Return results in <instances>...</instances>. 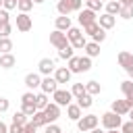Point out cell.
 <instances>
[{"mask_svg": "<svg viewBox=\"0 0 133 133\" xmlns=\"http://www.w3.org/2000/svg\"><path fill=\"white\" fill-rule=\"evenodd\" d=\"M66 37H69V42H71V46L75 48V50H81V48H85V33L79 29V27H71L69 31H66Z\"/></svg>", "mask_w": 133, "mask_h": 133, "instance_id": "6da1fadb", "label": "cell"}, {"mask_svg": "<svg viewBox=\"0 0 133 133\" xmlns=\"http://www.w3.org/2000/svg\"><path fill=\"white\" fill-rule=\"evenodd\" d=\"M81 4H83V0H58L56 10L60 15H71V12H79Z\"/></svg>", "mask_w": 133, "mask_h": 133, "instance_id": "7a4b0ae2", "label": "cell"}, {"mask_svg": "<svg viewBox=\"0 0 133 133\" xmlns=\"http://www.w3.org/2000/svg\"><path fill=\"white\" fill-rule=\"evenodd\" d=\"M102 125H104V129H106V131H108V129H121L123 118H121V114H116V112L108 110V112H104V114H102Z\"/></svg>", "mask_w": 133, "mask_h": 133, "instance_id": "3957f363", "label": "cell"}, {"mask_svg": "<svg viewBox=\"0 0 133 133\" xmlns=\"http://www.w3.org/2000/svg\"><path fill=\"white\" fill-rule=\"evenodd\" d=\"M50 44H52L56 50H62V48H66L71 42H69V37H66V31L54 29V31L50 33Z\"/></svg>", "mask_w": 133, "mask_h": 133, "instance_id": "277c9868", "label": "cell"}, {"mask_svg": "<svg viewBox=\"0 0 133 133\" xmlns=\"http://www.w3.org/2000/svg\"><path fill=\"white\" fill-rule=\"evenodd\" d=\"M98 123H100V118H98L96 114H85V116H81V118L77 121V129L85 133V131L96 129V127H98Z\"/></svg>", "mask_w": 133, "mask_h": 133, "instance_id": "5b68a950", "label": "cell"}, {"mask_svg": "<svg viewBox=\"0 0 133 133\" xmlns=\"http://www.w3.org/2000/svg\"><path fill=\"white\" fill-rule=\"evenodd\" d=\"M77 21H79V25H81V27H87V25L96 23V21H98V17H96V10H91V8H83V10H79V17H77Z\"/></svg>", "mask_w": 133, "mask_h": 133, "instance_id": "8992f818", "label": "cell"}, {"mask_svg": "<svg viewBox=\"0 0 133 133\" xmlns=\"http://www.w3.org/2000/svg\"><path fill=\"white\" fill-rule=\"evenodd\" d=\"M31 27H33L31 17H29L27 12H19V15H17V29H19L21 33H27Z\"/></svg>", "mask_w": 133, "mask_h": 133, "instance_id": "52a82bcc", "label": "cell"}, {"mask_svg": "<svg viewBox=\"0 0 133 133\" xmlns=\"http://www.w3.org/2000/svg\"><path fill=\"white\" fill-rule=\"evenodd\" d=\"M52 98H54V102H56L58 106H69L71 100H73V94H71L69 89H56V91L52 94Z\"/></svg>", "mask_w": 133, "mask_h": 133, "instance_id": "ba28073f", "label": "cell"}, {"mask_svg": "<svg viewBox=\"0 0 133 133\" xmlns=\"http://www.w3.org/2000/svg\"><path fill=\"white\" fill-rule=\"evenodd\" d=\"M39 87H42V91H44V94H54V91L58 89V81H56L54 77L46 75V77L42 79V85H39Z\"/></svg>", "mask_w": 133, "mask_h": 133, "instance_id": "9c48e42d", "label": "cell"}, {"mask_svg": "<svg viewBox=\"0 0 133 133\" xmlns=\"http://www.w3.org/2000/svg\"><path fill=\"white\" fill-rule=\"evenodd\" d=\"M110 110H112V112H116V114H121V116H125V114H129L131 104H129L127 100H114V102H112V106H110Z\"/></svg>", "mask_w": 133, "mask_h": 133, "instance_id": "30bf717a", "label": "cell"}, {"mask_svg": "<svg viewBox=\"0 0 133 133\" xmlns=\"http://www.w3.org/2000/svg\"><path fill=\"white\" fill-rule=\"evenodd\" d=\"M44 112H46V118H48V125H50V123H54V121L60 116V106H58L56 102H50V104L44 108Z\"/></svg>", "mask_w": 133, "mask_h": 133, "instance_id": "8fae6325", "label": "cell"}, {"mask_svg": "<svg viewBox=\"0 0 133 133\" xmlns=\"http://www.w3.org/2000/svg\"><path fill=\"white\" fill-rule=\"evenodd\" d=\"M71 69L69 66H58L56 71H54V79L58 81V83H69L71 81Z\"/></svg>", "mask_w": 133, "mask_h": 133, "instance_id": "7c38bea8", "label": "cell"}, {"mask_svg": "<svg viewBox=\"0 0 133 133\" xmlns=\"http://www.w3.org/2000/svg\"><path fill=\"white\" fill-rule=\"evenodd\" d=\"M118 64H121L125 71H131V69H133V54L127 52V50L118 52Z\"/></svg>", "mask_w": 133, "mask_h": 133, "instance_id": "4fadbf2b", "label": "cell"}, {"mask_svg": "<svg viewBox=\"0 0 133 133\" xmlns=\"http://www.w3.org/2000/svg\"><path fill=\"white\" fill-rule=\"evenodd\" d=\"M37 69H39V73H42V75H52V73L56 71V66H54V60H52V58H42V60H39V64H37Z\"/></svg>", "mask_w": 133, "mask_h": 133, "instance_id": "5bb4252c", "label": "cell"}, {"mask_svg": "<svg viewBox=\"0 0 133 133\" xmlns=\"http://www.w3.org/2000/svg\"><path fill=\"white\" fill-rule=\"evenodd\" d=\"M42 85V77L37 75V73H27L25 75V87L27 89H35V87H39Z\"/></svg>", "mask_w": 133, "mask_h": 133, "instance_id": "9a60e30c", "label": "cell"}, {"mask_svg": "<svg viewBox=\"0 0 133 133\" xmlns=\"http://www.w3.org/2000/svg\"><path fill=\"white\" fill-rule=\"evenodd\" d=\"M121 91L125 94V100L131 104V108H133V81L131 79H127V81H123L121 83Z\"/></svg>", "mask_w": 133, "mask_h": 133, "instance_id": "2e32d148", "label": "cell"}, {"mask_svg": "<svg viewBox=\"0 0 133 133\" xmlns=\"http://www.w3.org/2000/svg\"><path fill=\"white\" fill-rule=\"evenodd\" d=\"M98 23H100V27H102V29H112V27H114V23H116V19H114V15L104 12L102 17H98Z\"/></svg>", "mask_w": 133, "mask_h": 133, "instance_id": "e0dca14e", "label": "cell"}, {"mask_svg": "<svg viewBox=\"0 0 133 133\" xmlns=\"http://www.w3.org/2000/svg\"><path fill=\"white\" fill-rule=\"evenodd\" d=\"M81 110H83V108H81L79 104H73V102H71V104L66 106V116H69L71 121H79V118H81Z\"/></svg>", "mask_w": 133, "mask_h": 133, "instance_id": "ac0fdd59", "label": "cell"}, {"mask_svg": "<svg viewBox=\"0 0 133 133\" xmlns=\"http://www.w3.org/2000/svg\"><path fill=\"white\" fill-rule=\"evenodd\" d=\"M73 25H71V17L69 15H60V17H56V29H60V31H69Z\"/></svg>", "mask_w": 133, "mask_h": 133, "instance_id": "d6986e66", "label": "cell"}, {"mask_svg": "<svg viewBox=\"0 0 133 133\" xmlns=\"http://www.w3.org/2000/svg\"><path fill=\"white\" fill-rule=\"evenodd\" d=\"M83 50H85V54H87L89 58H96V56H100V44H98V42H87Z\"/></svg>", "mask_w": 133, "mask_h": 133, "instance_id": "ffe728a7", "label": "cell"}, {"mask_svg": "<svg viewBox=\"0 0 133 133\" xmlns=\"http://www.w3.org/2000/svg\"><path fill=\"white\" fill-rule=\"evenodd\" d=\"M15 64H17V58H15L10 52H6V54L0 56V66H2V69H12Z\"/></svg>", "mask_w": 133, "mask_h": 133, "instance_id": "44dd1931", "label": "cell"}, {"mask_svg": "<svg viewBox=\"0 0 133 133\" xmlns=\"http://www.w3.org/2000/svg\"><path fill=\"white\" fill-rule=\"evenodd\" d=\"M31 123L35 125V127H46L48 125V118H46V112L44 110H37L33 116H31Z\"/></svg>", "mask_w": 133, "mask_h": 133, "instance_id": "7402d4cb", "label": "cell"}, {"mask_svg": "<svg viewBox=\"0 0 133 133\" xmlns=\"http://www.w3.org/2000/svg\"><path fill=\"white\" fill-rule=\"evenodd\" d=\"M121 8H123V4L116 2V0H108V2H106V12H108V15H114V17H116V15L121 12Z\"/></svg>", "mask_w": 133, "mask_h": 133, "instance_id": "603a6c76", "label": "cell"}, {"mask_svg": "<svg viewBox=\"0 0 133 133\" xmlns=\"http://www.w3.org/2000/svg\"><path fill=\"white\" fill-rule=\"evenodd\" d=\"M48 104H50L48 94H44V91H42V94H37V96H35V106H37V110H44Z\"/></svg>", "mask_w": 133, "mask_h": 133, "instance_id": "cb8c5ba5", "label": "cell"}, {"mask_svg": "<svg viewBox=\"0 0 133 133\" xmlns=\"http://www.w3.org/2000/svg\"><path fill=\"white\" fill-rule=\"evenodd\" d=\"M79 69H81V73H87L91 69V58L87 54L85 56H79Z\"/></svg>", "mask_w": 133, "mask_h": 133, "instance_id": "d4e9b609", "label": "cell"}, {"mask_svg": "<svg viewBox=\"0 0 133 133\" xmlns=\"http://www.w3.org/2000/svg\"><path fill=\"white\" fill-rule=\"evenodd\" d=\"M100 89H102V87H100V83H98V81H87V83H85V91H87L89 96L100 94Z\"/></svg>", "mask_w": 133, "mask_h": 133, "instance_id": "484cf974", "label": "cell"}, {"mask_svg": "<svg viewBox=\"0 0 133 133\" xmlns=\"http://www.w3.org/2000/svg\"><path fill=\"white\" fill-rule=\"evenodd\" d=\"M77 104H79L81 108H91L94 100H91V96H89V94H83V96H79V98H77Z\"/></svg>", "mask_w": 133, "mask_h": 133, "instance_id": "4316f807", "label": "cell"}, {"mask_svg": "<svg viewBox=\"0 0 133 133\" xmlns=\"http://www.w3.org/2000/svg\"><path fill=\"white\" fill-rule=\"evenodd\" d=\"M12 123H17V125H27V123H29V116H27L23 110H19V112L12 114Z\"/></svg>", "mask_w": 133, "mask_h": 133, "instance_id": "83f0119b", "label": "cell"}, {"mask_svg": "<svg viewBox=\"0 0 133 133\" xmlns=\"http://www.w3.org/2000/svg\"><path fill=\"white\" fill-rule=\"evenodd\" d=\"M71 94H73V98H79V96H83V94H87V91H85V85H83V83H73Z\"/></svg>", "mask_w": 133, "mask_h": 133, "instance_id": "f1b7e54d", "label": "cell"}, {"mask_svg": "<svg viewBox=\"0 0 133 133\" xmlns=\"http://www.w3.org/2000/svg\"><path fill=\"white\" fill-rule=\"evenodd\" d=\"M33 0H19V4H17V8L21 10V12H29L31 8H33Z\"/></svg>", "mask_w": 133, "mask_h": 133, "instance_id": "f546056e", "label": "cell"}, {"mask_svg": "<svg viewBox=\"0 0 133 133\" xmlns=\"http://www.w3.org/2000/svg\"><path fill=\"white\" fill-rule=\"evenodd\" d=\"M73 50H75V48H73V46L69 44L66 48H62V50H58V56H60L62 60H69L71 56H75V54H73Z\"/></svg>", "mask_w": 133, "mask_h": 133, "instance_id": "4dcf8cb0", "label": "cell"}, {"mask_svg": "<svg viewBox=\"0 0 133 133\" xmlns=\"http://www.w3.org/2000/svg\"><path fill=\"white\" fill-rule=\"evenodd\" d=\"M10 50H12V42H10L8 37H0V52L6 54V52H10Z\"/></svg>", "mask_w": 133, "mask_h": 133, "instance_id": "1f68e13d", "label": "cell"}, {"mask_svg": "<svg viewBox=\"0 0 133 133\" xmlns=\"http://www.w3.org/2000/svg\"><path fill=\"white\" fill-rule=\"evenodd\" d=\"M69 69H71V73H81V69H79V56H71L69 58Z\"/></svg>", "mask_w": 133, "mask_h": 133, "instance_id": "d6a6232c", "label": "cell"}, {"mask_svg": "<svg viewBox=\"0 0 133 133\" xmlns=\"http://www.w3.org/2000/svg\"><path fill=\"white\" fill-rule=\"evenodd\" d=\"M21 104H35V94L29 89V91H25L23 96H21Z\"/></svg>", "mask_w": 133, "mask_h": 133, "instance_id": "836d02e7", "label": "cell"}, {"mask_svg": "<svg viewBox=\"0 0 133 133\" xmlns=\"http://www.w3.org/2000/svg\"><path fill=\"white\" fill-rule=\"evenodd\" d=\"M21 110H23V112L31 118V116L37 112V106H35V104H21Z\"/></svg>", "mask_w": 133, "mask_h": 133, "instance_id": "e575fe53", "label": "cell"}, {"mask_svg": "<svg viewBox=\"0 0 133 133\" xmlns=\"http://www.w3.org/2000/svg\"><path fill=\"white\" fill-rule=\"evenodd\" d=\"M118 17H121V19H125V21L133 19V6H123V8H121V12H118Z\"/></svg>", "mask_w": 133, "mask_h": 133, "instance_id": "d590c367", "label": "cell"}, {"mask_svg": "<svg viewBox=\"0 0 133 133\" xmlns=\"http://www.w3.org/2000/svg\"><path fill=\"white\" fill-rule=\"evenodd\" d=\"M102 27H100V23L96 21V23H91V25H87V27H83V33H87V35H94V33H98Z\"/></svg>", "mask_w": 133, "mask_h": 133, "instance_id": "8d00e7d4", "label": "cell"}, {"mask_svg": "<svg viewBox=\"0 0 133 133\" xmlns=\"http://www.w3.org/2000/svg\"><path fill=\"white\" fill-rule=\"evenodd\" d=\"M10 33H12V25H10V23L0 25V37H8Z\"/></svg>", "mask_w": 133, "mask_h": 133, "instance_id": "74e56055", "label": "cell"}, {"mask_svg": "<svg viewBox=\"0 0 133 133\" xmlns=\"http://www.w3.org/2000/svg\"><path fill=\"white\" fill-rule=\"evenodd\" d=\"M91 39H94V42H98V44H102V42L106 39V29H100L98 33H94V35H91Z\"/></svg>", "mask_w": 133, "mask_h": 133, "instance_id": "f35d334b", "label": "cell"}, {"mask_svg": "<svg viewBox=\"0 0 133 133\" xmlns=\"http://www.w3.org/2000/svg\"><path fill=\"white\" fill-rule=\"evenodd\" d=\"M85 4H87V8H91V10H96V12L102 8V0H87Z\"/></svg>", "mask_w": 133, "mask_h": 133, "instance_id": "ab89813d", "label": "cell"}, {"mask_svg": "<svg viewBox=\"0 0 133 133\" xmlns=\"http://www.w3.org/2000/svg\"><path fill=\"white\" fill-rule=\"evenodd\" d=\"M4 23H10V17H8L6 8H0V25H4Z\"/></svg>", "mask_w": 133, "mask_h": 133, "instance_id": "60d3db41", "label": "cell"}, {"mask_svg": "<svg viewBox=\"0 0 133 133\" xmlns=\"http://www.w3.org/2000/svg\"><path fill=\"white\" fill-rule=\"evenodd\" d=\"M17 4H19V0H4L2 8H6V10H12V8H17Z\"/></svg>", "mask_w": 133, "mask_h": 133, "instance_id": "b9f144b4", "label": "cell"}, {"mask_svg": "<svg viewBox=\"0 0 133 133\" xmlns=\"http://www.w3.org/2000/svg\"><path fill=\"white\" fill-rule=\"evenodd\" d=\"M121 131H123V133H133V121L123 123V125H121Z\"/></svg>", "mask_w": 133, "mask_h": 133, "instance_id": "7bdbcfd3", "label": "cell"}, {"mask_svg": "<svg viewBox=\"0 0 133 133\" xmlns=\"http://www.w3.org/2000/svg\"><path fill=\"white\" fill-rule=\"evenodd\" d=\"M46 133H62V131H60V127H58V125L50 123V125H46Z\"/></svg>", "mask_w": 133, "mask_h": 133, "instance_id": "ee69618b", "label": "cell"}, {"mask_svg": "<svg viewBox=\"0 0 133 133\" xmlns=\"http://www.w3.org/2000/svg\"><path fill=\"white\" fill-rule=\"evenodd\" d=\"M35 129H37V127H35V125L29 121L27 125H23V131H21V133H35Z\"/></svg>", "mask_w": 133, "mask_h": 133, "instance_id": "f6af8a7d", "label": "cell"}, {"mask_svg": "<svg viewBox=\"0 0 133 133\" xmlns=\"http://www.w3.org/2000/svg\"><path fill=\"white\" fill-rule=\"evenodd\" d=\"M23 131V125H17V123H12L10 127H8V133H21Z\"/></svg>", "mask_w": 133, "mask_h": 133, "instance_id": "bcb514c9", "label": "cell"}, {"mask_svg": "<svg viewBox=\"0 0 133 133\" xmlns=\"http://www.w3.org/2000/svg\"><path fill=\"white\" fill-rule=\"evenodd\" d=\"M6 110H8V100L6 98H0V114L6 112Z\"/></svg>", "mask_w": 133, "mask_h": 133, "instance_id": "7dc6e473", "label": "cell"}, {"mask_svg": "<svg viewBox=\"0 0 133 133\" xmlns=\"http://www.w3.org/2000/svg\"><path fill=\"white\" fill-rule=\"evenodd\" d=\"M0 133H8V125L0 121Z\"/></svg>", "mask_w": 133, "mask_h": 133, "instance_id": "c3c4849f", "label": "cell"}, {"mask_svg": "<svg viewBox=\"0 0 133 133\" xmlns=\"http://www.w3.org/2000/svg\"><path fill=\"white\" fill-rule=\"evenodd\" d=\"M89 133H106V131H102V129H100V127H96V129H91V131H89Z\"/></svg>", "mask_w": 133, "mask_h": 133, "instance_id": "681fc988", "label": "cell"}, {"mask_svg": "<svg viewBox=\"0 0 133 133\" xmlns=\"http://www.w3.org/2000/svg\"><path fill=\"white\" fill-rule=\"evenodd\" d=\"M106 133H123V131H118V129H108Z\"/></svg>", "mask_w": 133, "mask_h": 133, "instance_id": "f907efd6", "label": "cell"}, {"mask_svg": "<svg viewBox=\"0 0 133 133\" xmlns=\"http://www.w3.org/2000/svg\"><path fill=\"white\" fill-rule=\"evenodd\" d=\"M127 73H129V79L133 81V69H131V71H127Z\"/></svg>", "mask_w": 133, "mask_h": 133, "instance_id": "816d5d0a", "label": "cell"}, {"mask_svg": "<svg viewBox=\"0 0 133 133\" xmlns=\"http://www.w3.org/2000/svg\"><path fill=\"white\" fill-rule=\"evenodd\" d=\"M129 116H131V121H133V108H131V110H129Z\"/></svg>", "mask_w": 133, "mask_h": 133, "instance_id": "f5cc1de1", "label": "cell"}, {"mask_svg": "<svg viewBox=\"0 0 133 133\" xmlns=\"http://www.w3.org/2000/svg\"><path fill=\"white\" fill-rule=\"evenodd\" d=\"M33 2H35V4H42V2H46V0H33Z\"/></svg>", "mask_w": 133, "mask_h": 133, "instance_id": "db71d44e", "label": "cell"}, {"mask_svg": "<svg viewBox=\"0 0 133 133\" xmlns=\"http://www.w3.org/2000/svg\"><path fill=\"white\" fill-rule=\"evenodd\" d=\"M2 4H4V0H0V8H2Z\"/></svg>", "mask_w": 133, "mask_h": 133, "instance_id": "11a10c76", "label": "cell"}, {"mask_svg": "<svg viewBox=\"0 0 133 133\" xmlns=\"http://www.w3.org/2000/svg\"><path fill=\"white\" fill-rule=\"evenodd\" d=\"M102 2H108V0H102Z\"/></svg>", "mask_w": 133, "mask_h": 133, "instance_id": "9f6ffc18", "label": "cell"}, {"mask_svg": "<svg viewBox=\"0 0 133 133\" xmlns=\"http://www.w3.org/2000/svg\"><path fill=\"white\" fill-rule=\"evenodd\" d=\"M0 56H2V52H0Z\"/></svg>", "mask_w": 133, "mask_h": 133, "instance_id": "6f0895ef", "label": "cell"}, {"mask_svg": "<svg viewBox=\"0 0 133 133\" xmlns=\"http://www.w3.org/2000/svg\"><path fill=\"white\" fill-rule=\"evenodd\" d=\"M83 2H87V0H83Z\"/></svg>", "mask_w": 133, "mask_h": 133, "instance_id": "680465c9", "label": "cell"}]
</instances>
